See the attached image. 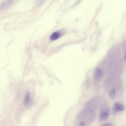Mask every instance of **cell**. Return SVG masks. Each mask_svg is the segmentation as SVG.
I'll list each match as a JSON object with an SVG mask.
<instances>
[{"mask_svg":"<svg viewBox=\"0 0 126 126\" xmlns=\"http://www.w3.org/2000/svg\"><path fill=\"white\" fill-rule=\"evenodd\" d=\"M102 98L98 96L88 100L77 116L75 126H89L91 125L95 120L97 110L102 105Z\"/></svg>","mask_w":126,"mask_h":126,"instance_id":"cell-1","label":"cell"},{"mask_svg":"<svg viewBox=\"0 0 126 126\" xmlns=\"http://www.w3.org/2000/svg\"><path fill=\"white\" fill-rule=\"evenodd\" d=\"M104 85L109 96L112 99L118 98L123 92V84L120 76L107 75Z\"/></svg>","mask_w":126,"mask_h":126,"instance_id":"cell-2","label":"cell"},{"mask_svg":"<svg viewBox=\"0 0 126 126\" xmlns=\"http://www.w3.org/2000/svg\"><path fill=\"white\" fill-rule=\"evenodd\" d=\"M110 114V110L108 106L104 105L102 107L99 111V119L100 121H104L106 120L109 117Z\"/></svg>","mask_w":126,"mask_h":126,"instance_id":"cell-3","label":"cell"},{"mask_svg":"<svg viewBox=\"0 0 126 126\" xmlns=\"http://www.w3.org/2000/svg\"><path fill=\"white\" fill-rule=\"evenodd\" d=\"M104 73V70L100 66L97 67L94 70V72L93 73L94 81L95 82L100 81L102 79Z\"/></svg>","mask_w":126,"mask_h":126,"instance_id":"cell-4","label":"cell"},{"mask_svg":"<svg viewBox=\"0 0 126 126\" xmlns=\"http://www.w3.org/2000/svg\"><path fill=\"white\" fill-rule=\"evenodd\" d=\"M32 97L30 92H27L25 95L24 99V104L26 107H29L32 104Z\"/></svg>","mask_w":126,"mask_h":126,"instance_id":"cell-5","label":"cell"},{"mask_svg":"<svg viewBox=\"0 0 126 126\" xmlns=\"http://www.w3.org/2000/svg\"><path fill=\"white\" fill-rule=\"evenodd\" d=\"M125 107L122 103H116L113 106V111L114 113H118L124 110Z\"/></svg>","mask_w":126,"mask_h":126,"instance_id":"cell-6","label":"cell"},{"mask_svg":"<svg viewBox=\"0 0 126 126\" xmlns=\"http://www.w3.org/2000/svg\"><path fill=\"white\" fill-rule=\"evenodd\" d=\"M61 33L60 32H55L51 34L50 36V39L52 41H54L59 39L61 37Z\"/></svg>","mask_w":126,"mask_h":126,"instance_id":"cell-7","label":"cell"},{"mask_svg":"<svg viewBox=\"0 0 126 126\" xmlns=\"http://www.w3.org/2000/svg\"><path fill=\"white\" fill-rule=\"evenodd\" d=\"M14 0H4L2 3V7L7 8L9 7L13 2Z\"/></svg>","mask_w":126,"mask_h":126,"instance_id":"cell-8","label":"cell"},{"mask_svg":"<svg viewBox=\"0 0 126 126\" xmlns=\"http://www.w3.org/2000/svg\"><path fill=\"white\" fill-rule=\"evenodd\" d=\"M100 126H114L113 124L111 123H107L100 125Z\"/></svg>","mask_w":126,"mask_h":126,"instance_id":"cell-9","label":"cell"}]
</instances>
